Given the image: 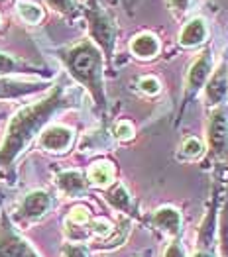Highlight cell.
<instances>
[{
  "label": "cell",
  "instance_id": "8fae6325",
  "mask_svg": "<svg viewBox=\"0 0 228 257\" xmlns=\"http://www.w3.org/2000/svg\"><path fill=\"white\" fill-rule=\"evenodd\" d=\"M154 224L164 230L167 236H179L181 232V214L177 208L173 206H164V208H158L156 214H154Z\"/></svg>",
  "mask_w": 228,
  "mask_h": 257
},
{
  "label": "cell",
  "instance_id": "8992f818",
  "mask_svg": "<svg viewBox=\"0 0 228 257\" xmlns=\"http://www.w3.org/2000/svg\"><path fill=\"white\" fill-rule=\"evenodd\" d=\"M210 71H212V51L207 49V51H203L199 55V59L191 65V69H189L185 86V100H191L193 96L199 94V90L207 85Z\"/></svg>",
  "mask_w": 228,
  "mask_h": 257
},
{
  "label": "cell",
  "instance_id": "ba28073f",
  "mask_svg": "<svg viewBox=\"0 0 228 257\" xmlns=\"http://www.w3.org/2000/svg\"><path fill=\"white\" fill-rule=\"evenodd\" d=\"M228 92V67L222 63L210 77L205 85V98L210 106H220L226 98Z\"/></svg>",
  "mask_w": 228,
  "mask_h": 257
},
{
  "label": "cell",
  "instance_id": "484cf974",
  "mask_svg": "<svg viewBox=\"0 0 228 257\" xmlns=\"http://www.w3.org/2000/svg\"><path fill=\"white\" fill-rule=\"evenodd\" d=\"M164 257H185L181 243H179V241H173V243L166 249V255Z\"/></svg>",
  "mask_w": 228,
  "mask_h": 257
},
{
  "label": "cell",
  "instance_id": "ffe728a7",
  "mask_svg": "<svg viewBox=\"0 0 228 257\" xmlns=\"http://www.w3.org/2000/svg\"><path fill=\"white\" fill-rule=\"evenodd\" d=\"M181 150H183L187 157H199L203 153V144L197 138H187L183 142V146H181Z\"/></svg>",
  "mask_w": 228,
  "mask_h": 257
},
{
  "label": "cell",
  "instance_id": "9c48e42d",
  "mask_svg": "<svg viewBox=\"0 0 228 257\" xmlns=\"http://www.w3.org/2000/svg\"><path fill=\"white\" fill-rule=\"evenodd\" d=\"M53 200L45 191H32L24 196L20 204V214L26 220H40L49 212Z\"/></svg>",
  "mask_w": 228,
  "mask_h": 257
},
{
  "label": "cell",
  "instance_id": "6da1fadb",
  "mask_svg": "<svg viewBox=\"0 0 228 257\" xmlns=\"http://www.w3.org/2000/svg\"><path fill=\"white\" fill-rule=\"evenodd\" d=\"M73 102H75L73 92L67 90L63 85H57L45 98L18 110L10 120L4 142L0 146V167L12 165L14 159L32 144V140L38 134H42L43 126L57 112L73 106Z\"/></svg>",
  "mask_w": 228,
  "mask_h": 257
},
{
  "label": "cell",
  "instance_id": "4fadbf2b",
  "mask_svg": "<svg viewBox=\"0 0 228 257\" xmlns=\"http://www.w3.org/2000/svg\"><path fill=\"white\" fill-rule=\"evenodd\" d=\"M207 40V26L201 18H193L183 26L179 34V43L183 47H195Z\"/></svg>",
  "mask_w": 228,
  "mask_h": 257
},
{
  "label": "cell",
  "instance_id": "cb8c5ba5",
  "mask_svg": "<svg viewBox=\"0 0 228 257\" xmlns=\"http://www.w3.org/2000/svg\"><path fill=\"white\" fill-rule=\"evenodd\" d=\"M63 257H89L87 249L83 245H75V243H65L63 245Z\"/></svg>",
  "mask_w": 228,
  "mask_h": 257
},
{
  "label": "cell",
  "instance_id": "30bf717a",
  "mask_svg": "<svg viewBox=\"0 0 228 257\" xmlns=\"http://www.w3.org/2000/svg\"><path fill=\"white\" fill-rule=\"evenodd\" d=\"M42 83H28V81H16L8 77H0V98H20L26 94L42 90Z\"/></svg>",
  "mask_w": 228,
  "mask_h": 257
},
{
  "label": "cell",
  "instance_id": "7402d4cb",
  "mask_svg": "<svg viewBox=\"0 0 228 257\" xmlns=\"http://www.w3.org/2000/svg\"><path fill=\"white\" fill-rule=\"evenodd\" d=\"M160 81L156 77H144L140 81V90L145 92V94H158L160 92Z\"/></svg>",
  "mask_w": 228,
  "mask_h": 257
},
{
  "label": "cell",
  "instance_id": "7a4b0ae2",
  "mask_svg": "<svg viewBox=\"0 0 228 257\" xmlns=\"http://www.w3.org/2000/svg\"><path fill=\"white\" fill-rule=\"evenodd\" d=\"M61 59L67 65L69 73L73 75V79L91 92V96L95 98V102L101 108L106 106L101 51L89 42V40H85V42L73 45L71 49H67L61 55Z\"/></svg>",
  "mask_w": 228,
  "mask_h": 257
},
{
  "label": "cell",
  "instance_id": "44dd1931",
  "mask_svg": "<svg viewBox=\"0 0 228 257\" xmlns=\"http://www.w3.org/2000/svg\"><path fill=\"white\" fill-rule=\"evenodd\" d=\"M114 136H116L118 140H122V142L132 140V138H134V128H132V124H130V122H126V120L118 122V124H116V128H114Z\"/></svg>",
  "mask_w": 228,
  "mask_h": 257
},
{
  "label": "cell",
  "instance_id": "9a60e30c",
  "mask_svg": "<svg viewBox=\"0 0 228 257\" xmlns=\"http://www.w3.org/2000/svg\"><path fill=\"white\" fill-rule=\"evenodd\" d=\"M114 179V167L108 161H97L89 169V181L97 187H106Z\"/></svg>",
  "mask_w": 228,
  "mask_h": 257
},
{
  "label": "cell",
  "instance_id": "f1b7e54d",
  "mask_svg": "<svg viewBox=\"0 0 228 257\" xmlns=\"http://www.w3.org/2000/svg\"><path fill=\"white\" fill-rule=\"evenodd\" d=\"M193 257H216L214 253H210V251H197Z\"/></svg>",
  "mask_w": 228,
  "mask_h": 257
},
{
  "label": "cell",
  "instance_id": "277c9868",
  "mask_svg": "<svg viewBox=\"0 0 228 257\" xmlns=\"http://www.w3.org/2000/svg\"><path fill=\"white\" fill-rule=\"evenodd\" d=\"M208 146L214 155L228 153V106H218L208 118Z\"/></svg>",
  "mask_w": 228,
  "mask_h": 257
},
{
  "label": "cell",
  "instance_id": "ac0fdd59",
  "mask_svg": "<svg viewBox=\"0 0 228 257\" xmlns=\"http://www.w3.org/2000/svg\"><path fill=\"white\" fill-rule=\"evenodd\" d=\"M18 14H20L22 20L28 22V24H38L43 16L42 8H40L38 4L26 2V0H24V2H18Z\"/></svg>",
  "mask_w": 228,
  "mask_h": 257
},
{
  "label": "cell",
  "instance_id": "52a82bcc",
  "mask_svg": "<svg viewBox=\"0 0 228 257\" xmlns=\"http://www.w3.org/2000/svg\"><path fill=\"white\" fill-rule=\"evenodd\" d=\"M73 144V130L67 126H49V128L42 130L40 134V146L45 151H53V153H61V151L69 150Z\"/></svg>",
  "mask_w": 228,
  "mask_h": 257
},
{
  "label": "cell",
  "instance_id": "7c38bea8",
  "mask_svg": "<svg viewBox=\"0 0 228 257\" xmlns=\"http://www.w3.org/2000/svg\"><path fill=\"white\" fill-rule=\"evenodd\" d=\"M57 187L71 198H79L87 193V179L81 171H63L57 177Z\"/></svg>",
  "mask_w": 228,
  "mask_h": 257
},
{
  "label": "cell",
  "instance_id": "d4e9b609",
  "mask_svg": "<svg viewBox=\"0 0 228 257\" xmlns=\"http://www.w3.org/2000/svg\"><path fill=\"white\" fill-rule=\"evenodd\" d=\"M93 232H95L97 236L106 237L112 232V226H110L106 220H97V222H93Z\"/></svg>",
  "mask_w": 228,
  "mask_h": 257
},
{
  "label": "cell",
  "instance_id": "5b68a950",
  "mask_svg": "<svg viewBox=\"0 0 228 257\" xmlns=\"http://www.w3.org/2000/svg\"><path fill=\"white\" fill-rule=\"evenodd\" d=\"M89 24H91V34L95 38V42L104 49V53L108 57H112L114 51V38H116V28L112 20L104 14L101 8H91L89 10Z\"/></svg>",
  "mask_w": 228,
  "mask_h": 257
},
{
  "label": "cell",
  "instance_id": "5bb4252c",
  "mask_svg": "<svg viewBox=\"0 0 228 257\" xmlns=\"http://www.w3.org/2000/svg\"><path fill=\"white\" fill-rule=\"evenodd\" d=\"M130 49L138 59H154L160 53V42L151 34H140L132 40Z\"/></svg>",
  "mask_w": 228,
  "mask_h": 257
},
{
  "label": "cell",
  "instance_id": "83f0119b",
  "mask_svg": "<svg viewBox=\"0 0 228 257\" xmlns=\"http://www.w3.org/2000/svg\"><path fill=\"white\" fill-rule=\"evenodd\" d=\"M224 218H226V224H224V230H222V241H224V243H222V251H224V255L228 257V214L224 216Z\"/></svg>",
  "mask_w": 228,
  "mask_h": 257
},
{
  "label": "cell",
  "instance_id": "e0dca14e",
  "mask_svg": "<svg viewBox=\"0 0 228 257\" xmlns=\"http://www.w3.org/2000/svg\"><path fill=\"white\" fill-rule=\"evenodd\" d=\"M106 198H108V202L114 206V208H118V210H122V212H128L130 210V194L128 191L124 189V185H114L108 194H106Z\"/></svg>",
  "mask_w": 228,
  "mask_h": 257
},
{
  "label": "cell",
  "instance_id": "603a6c76",
  "mask_svg": "<svg viewBox=\"0 0 228 257\" xmlns=\"http://www.w3.org/2000/svg\"><path fill=\"white\" fill-rule=\"evenodd\" d=\"M47 4H49L55 12H61V14H69V12H73V8H75L73 0H47Z\"/></svg>",
  "mask_w": 228,
  "mask_h": 257
},
{
  "label": "cell",
  "instance_id": "3957f363",
  "mask_svg": "<svg viewBox=\"0 0 228 257\" xmlns=\"http://www.w3.org/2000/svg\"><path fill=\"white\" fill-rule=\"evenodd\" d=\"M0 257H40L12 228L8 216H0Z\"/></svg>",
  "mask_w": 228,
  "mask_h": 257
},
{
  "label": "cell",
  "instance_id": "d6986e66",
  "mask_svg": "<svg viewBox=\"0 0 228 257\" xmlns=\"http://www.w3.org/2000/svg\"><path fill=\"white\" fill-rule=\"evenodd\" d=\"M91 218V212L87 206H75L71 212H69V222L71 224H77V226H85Z\"/></svg>",
  "mask_w": 228,
  "mask_h": 257
},
{
  "label": "cell",
  "instance_id": "4316f807",
  "mask_svg": "<svg viewBox=\"0 0 228 257\" xmlns=\"http://www.w3.org/2000/svg\"><path fill=\"white\" fill-rule=\"evenodd\" d=\"M169 2H171V6H173L175 10L185 12V10H189V6H191L193 0H169Z\"/></svg>",
  "mask_w": 228,
  "mask_h": 257
},
{
  "label": "cell",
  "instance_id": "2e32d148",
  "mask_svg": "<svg viewBox=\"0 0 228 257\" xmlns=\"http://www.w3.org/2000/svg\"><path fill=\"white\" fill-rule=\"evenodd\" d=\"M32 71H36V69L30 67V65L22 63L18 59H14L8 53H0V77L12 75V73H32Z\"/></svg>",
  "mask_w": 228,
  "mask_h": 257
}]
</instances>
